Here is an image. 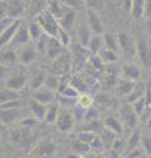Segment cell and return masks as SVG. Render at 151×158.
I'll return each instance as SVG.
<instances>
[{
	"mask_svg": "<svg viewBox=\"0 0 151 158\" xmlns=\"http://www.w3.org/2000/svg\"><path fill=\"white\" fill-rule=\"evenodd\" d=\"M37 21L41 24L43 32H45L47 36L55 37V38L58 37V33H59V31H61V24H59V21H58V19L53 16L47 9L38 15Z\"/></svg>",
	"mask_w": 151,
	"mask_h": 158,
	"instance_id": "cell-1",
	"label": "cell"
},
{
	"mask_svg": "<svg viewBox=\"0 0 151 158\" xmlns=\"http://www.w3.org/2000/svg\"><path fill=\"white\" fill-rule=\"evenodd\" d=\"M120 120L122 123L124 128L128 129H134L138 124V115L135 113L133 106H130L129 103L121 106L120 108Z\"/></svg>",
	"mask_w": 151,
	"mask_h": 158,
	"instance_id": "cell-2",
	"label": "cell"
},
{
	"mask_svg": "<svg viewBox=\"0 0 151 158\" xmlns=\"http://www.w3.org/2000/svg\"><path fill=\"white\" fill-rule=\"evenodd\" d=\"M87 23H88V25L93 34H101L104 32L101 19L95 9H91V8L87 9Z\"/></svg>",
	"mask_w": 151,
	"mask_h": 158,
	"instance_id": "cell-3",
	"label": "cell"
},
{
	"mask_svg": "<svg viewBox=\"0 0 151 158\" xmlns=\"http://www.w3.org/2000/svg\"><path fill=\"white\" fill-rule=\"evenodd\" d=\"M55 125L58 128V131L61 132H69L72 127H74V117H72L71 113L67 110H62L59 112V116H58Z\"/></svg>",
	"mask_w": 151,
	"mask_h": 158,
	"instance_id": "cell-4",
	"label": "cell"
},
{
	"mask_svg": "<svg viewBox=\"0 0 151 158\" xmlns=\"http://www.w3.org/2000/svg\"><path fill=\"white\" fill-rule=\"evenodd\" d=\"M79 140L85 142L92 149H101V148H103V141H101L100 136H97V133H95V132L83 131L79 135Z\"/></svg>",
	"mask_w": 151,
	"mask_h": 158,
	"instance_id": "cell-5",
	"label": "cell"
},
{
	"mask_svg": "<svg viewBox=\"0 0 151 158\" xmlns=\"http://www.w3.org/2000/svg\"><path fill=\"white\" fill-rule=\"evenodd\" d=\"M137 52L141 62H142V66L149 69L151 66V48L147 45V42L139 41L137 44Z\"/></svg>",
	"mask_w": 151,
	"mask_h": 158,
	"instance_id": "cell-6",
	"label": "cell"
},
{
	"mask_svg": "<svg viewBox=\"0 0 151 158\" xmlns=\"http://www.w3.org/2000/svg\"><path fill=\"white\" fill-rule=\"evenodd\" d=\"M21 24H22V21L20 19H17L11 27H8L6 31L2 32V34H0V44H2V46H6L8 44L12 42L14 34H16V32L18 31V28H20Z\"/></svg>",
	"mask_w": 151,
	"mask_h": 158,
	"instance_id": "cell-7",
	"label": "cell"
},
{
	"mask_svg": "<svg viewBox=\"0 0 151 158\" xmlns=\"http://www.w3.org/2000/svg\"><path fill=\"white\" fill-rule=\"evenodd\" d=\"M33 99L37 102H40L42 103V104H51L53 102H54V99H55V95H54V92H53L51 90H49V88H46L45 86L41 87V88H38V90H36L34 92H33Z\"/></svg>",
	"mask_w": 151,
	"mask_h": 158,
	"instance_id": "cell-8",
	"label": "cell"
},
{
	"mask_svg": "<svg viewBox=\"0 0 151 158\" xmlns=\"http://www.w3.org/2000/svg\"><path fill=\"white\" fill-rule=\"evenodd\" d=\"M77 40H79V44L81 46H88V44L91 41V38L93 37V33H92L91 28L88 25V23L87 21H83L80 23L79 28H77Z\"/></svg>",
	"mask_w": 151,
	"mask_h": 158,
	"instance_id": "cell-9",
	"label": "cell"
},
{
	"mask_svg": "<svg viewBox=\"0 0 151 158\" xmlns=\"http://www.w3.org/2000/svg\"><path fill=\"white\" fill-rule=\"evenodd\" d=\"M117 37H118V44H120V48L122 49V52L126 56H131L135 49H137V45L131 41L130 36L128 33H120Z\"/></svg>",
	"mask_w": 151,
	"mask_h": 158,
	"instance_id": "cell-10",
	"label": "cell"
},
{
	"mask_svg": "<svg viewBox=\"0 0 151 158\" xmlns=\"http://www.w3.org/2000/svg\"><path fill=\"white\" fill-rule=\"evenodd\" d=\"M25 83H26L25 75H22V74H14V75L9 77L6 81L4 87H8V88H11V90H14V91H18L25 86Z\"/></svg>",
	"mask_w": 151,
	"mask_h": 158,
	"instance_id": "cell-11",
	"label": "cell"
},
{
	"mask_svg": "<svg viewBox=\"0 0 151 158\" xmlns=\"http://www.w3.org/2000/svg\"><path fill=\"white\" fill-rule=\"evenodd\" d=\"M63 46L62 44L59 42V40L55 38V37H50V40H49V44H47V52L46 54L50 58H58L61 56V54H63Z\"/></svg>",
	"mask_w": 151,
	"mask_h": 158,
	"instance_id": "cell-12",
	"label": "cell"
},
{
	"mask_svg": "<svg viewBox=\"0 0 151 158\" xmlns=\"http://www.w3.org/2000/svg\"><path fill=\"white\" fill-rule=\"evenodd\" d=\"M29 40H30L29 28L25 27L24 24H21L20 28H18V31L16 32V34H14L12 42L14 44V45H22V46H25V45H28Z\"/></svg>",
	"mask_w": 151,
	"mask_h": 158,
	"instance_id": "cell-13",
	"label": "cell"
},
{
	"mask_svg": "<svg viewBox=\"0 0 151 158\" xmlns=\"http://www.w3.org/2000/svg\"><path fill=\"white\" fill-rule=\"evenodd\" d=\"M104 125H105L106 129H109L110 132H113L116 136H118V135H121V133L124 132V125H122V123H121L120 118H117V117H114V116H108V117H105Z\"/></svg>",
	"mask_w": 151,
	"mask_h": 158,
	"instance_id": "cell-14",
	"label": "cell"
},
{
	"mask_svg": "<svg viewBox=\"0 0 151 158\" xmlns=\"http://www.w3.org/2000/svg\"><path fill=\"white\" fill-rule=\"evenodd\" d=\"M37 156L41 158H50L55 153V146L51 141H42L37 148Z\"/></svg>",
	"mask_w": 151,
	"mask_h": 158,
	"instance_id": "cell-15",
	"label": "cell"
},
{
	"mask_svg": "<svg viewBox=\"0 0 151 158\" xmlns=\"http://www.w3.org/2000/svg\"><path fill=\"white\" fill-rule=\"evenodd\" d=\"M69 9H70V8L65 7V6H63V4L59 2V0H53V2L50 3V7H49L47 11L50 12L54 17H57L58 21H59V20H61L63 16H65L67 12H69Z\"/></svg>",
	"mask_w": 151,
	"mask_h": 158,
	"instance_id": "cell-16",
	"label": "cell"
},
{
	"mask_svg": "<svg viewBox=\"0 0 151 158\" xmlns=\"http://www.w3.org/2000/svg\"><path fill=\"white\" fill-rule=\"evenodd\" d=\"M137 83L134 81H129V79H121L118 82V87H117V94L120 96H129L131 92L134 91Z\"/></svg>",
	"mask_w": 151,
	"mask_h": 158,
	"instance_id": "cell-17",
	"label": "cell"
},
{
	"mask_svg": "<svg viewBox=\"0 0 151 158\" xmlns=\"http://www.w3.org/2000/svg\"><path fill=\"white\" fill-rule=\"evenodd\" d=\"M47 111H49V107L46 104H42V103L37 102V100L32 102V112H33V115H34V117L38 121L45 120L46 115H47Z\"/></svg>",
	"mask_w": 151,
	"mask_h": 158,
	"instance_id": "cell-18",
	"label": "cell"
},
{
	"mask_svg": "<svg viewBox=\"0 0 151 158\" xmlns=\"http://www.w3.org/2000/svg\"><path fill=\"white\" fill-rule=\"evenodd\" d=\"M122 77L124 79H129V81H137L141 77V71L137 66L130 65V63H126L122 66Z\"/></svg>",
	"mask_w": 151,
	"mask_h": 158,
	"instance_id": "cell-19",
	"label": "cell"
},
{
	"mask_svg": "<svg viewBox=\"0 0 151 158\" xmlns=\"http://www.w3.org/2000/svg\"><path fill=\"white\" fill-rule=\"evenodd\" d=\"M105 45V41H104V37L101 34H93V37L91 38V41L88 44V49L91 53L97 54L103 50V48Z\"/></svg>",
	"mask_w": 151,
	"mask_h": 158,
	"instance_id": "cell-20",
	"label": "cell"
},
{
	"mask_svg": "<svg viewBox=\"0 0 151 158\" xmlns=\"http://www.w3.org/2000/svg\"><path fill=\"white\" fill-rule=\"evenodd\" d=\"M34 58H36V50H34V48L30 46V45L22 46L21 52H20V61L22 63L29 65V63H32L33 61H34Z\"/></svg>",
	"mask_w": 151,
	"mask_h": 158,
	"instance_id": "cell-21",
	"label": "cell"
},
{
	"mask_svg": "<svg viewBox=\"0 0 151 158\" xmlns=\"http://www.w3.org/2000/svg\"><path fill=\"white\" fill-rule=\"evenodd\" d=\"M75 15L76 12L74 9H69V12H67L65 16H63L61 20H59V24L63 29H66V31H70V29L74 27V23H75Z\"/></svg>",
	"mask_w": 151,
	"mask_h": 158,
	"instance_id": "cell-22",
	"label": "cell"
},
{
	"mask_svg": "<svg viewBox=\"0 0 151 158\" xmlns=\"http://www.w3.org/2000/svg\"><path fill=\"white\" fill-rule=\"evenodd\" d=\"M146 92H147V90H146L145 85L139 83V85L135 86L134 91L128 96V102H129V103H135L137 100H139V99L145 98V96H146Z\"/></svg>",
	"mask_w": 151,
	"mask_h": 158,
	"instance_id": "cell-23",
	"label": "cell"
},
{
	"mask_svg": "<svg viewBox=\"0 0 151 158\" xmlns=\"http://www.w3.org/2000/svg\"><path fill=\"white\" fill-rule=\"evenodd\" d=\"M145 6H146V0H133L131 4V15L134 19H141L143 17V12H145Z\"/></svg>",
	"mask_w": 151,
	"mask_h": 158,
	"instance_id": "cell-24",
	"label": "cell"
},
{
	"mask_svg": "<svg viewBox=\"0 0 151 158\" xmlns=\"http://www.w3.org/2000/svg\"><path fill=\"white\" fill-rule=\"evenodd\" d=\"M28 28H29V34H30V38L34 40V41H38V40L42 37V34L45 33V32H43V29H42V27H41V24L38 21H32L28 25Z\"/></svg>",
	"mask_w": 151,
	"mask_h": 158,
	"instance_id": "cell-25",
	"label": "cell"
},
{
	"mask_svg": "<svg viewBox=\"0 0 151 158\" xmlns=\"http://www.w3.org/2000/svg\"><path fill=\"white\" fill-rule=\"evenodd\" d=\"M17 117H18V108L2 110V123L3 124H11Z\"/></svg>",
	"mask_w": 151,
	"mask_h": 158,
	"instance_id": "cell-26",
	"label": "cell"
},
{
	"mask_svg": "<svg viewBox=\"0 0 151 158\" xmlns=\"http://www.w3.org/2000/svg\"><path fill=\"white\" fill-rule=\"evenodd\" d=\"M0 99H2V104H4V103L17 100L18 94H17V91L11 90V88H8V87H3L2 88V94H0Z\"/></svg>",
	"mask_w": 151,
	"mask_h": 158,
	"instance_id": "cell-27",
	"label": "cell"
},
{
	"mask_svg": "<svg viewBox=\"0 0 151 158\" xmlns=\"http://www.w3.org/2000/svg\"><path fill=\"white\" fill-rule=\"evenodd\" d=\"M139 142H142V137H141V133L139 131H134L133 135L130 136L128 144H126V149L128 152H131V150H135L139 148Z\"/></svg>",
	"mask_w": 151,
	"mask_h": 158,
	"instance_id": "cell-28",
	"label": "cell"
},
{
	"mask_svg": "<svg viewBox=\"0 0 151 158\" xmlns=\"http://www.w3.org/2000/svg\"><path fill=\"white\" fill-rule=\"evenodd\" d=\"M99 57L101 58L103 62H108V63H112V62H116L117 61V54L114 50H110V49H103L100 53H99Z\"/></svg>",
	"mask_w": 151,
	"mask_h": 158,
	"instance_id": "cell-29",
	"label": "cell"
},
{
	"mask_svg": "<svg viewBox=\"0 0 151 158\" xmlns=\"http://www.w3.org/2000/svg\"><path fill=\"white\" fill-rule=\"evenodd\" d=\"M17 62V54L13 50H6L2 53V65H13Z\"/></svg>",
	"mask_w": 151,
	"mask_h": 158,
	"instance_id": "cell-30",
	"label": "cell"
},
{
	"mask_svg": "<svg viewBox=\"0 0 151 158\" xmlns=\"http://www.w3.org/2000/svg\"><path fill=\"white\" fill-rule=\"evenodd\" d=\"M59 112H61V110L57 106L49 107V111H47V115H46L45 121L47 123V124H55L57 118H58V116H59Z\"/></svg>",
	"mask_w": 151,
	"mask_h": 158,
	"instance_id": "cell-31",
	"label": "cell"
},
{
	"mask_svg": "<svg viewBox=\"0 0 151 158\" xmlns=\"http://www.w3.org/2000/svg\"><path fill=\"white\" fill-rule=\"evenodd\" d=\"M104 41H105V45L106 49H110V50H117V48L120 46L118 44V37L113 36V34H105L104 36Z\"/></svg>",
	"mask_w": 151,
	"mask_h": 158,
	"instance_id": "cell-32",
	"label": "cell"
},
{
	"mask_svg": "<svg viewBox=\"0 0 151 158\" xmlns=\"http://www.w3.org/2000/svg\"><path fill=\"white\" fill-rule=\"evenodd\" d=\"M92 103H93L92 96L88 95V94H81V95H79V98H77V106L83 108V110H88L92 106Z\"/></svg>",
	"mask_w": 151,
	"mask_h": 158,
	"instance_id": "cell-33",
	"label": "cell"
},
{
	"mask_svg": "<svg viewBox=\"0 0 151 158\" xmlns=\"http://www.w3.org/2000/svg\"><path fill=\"white\" fill-rule=\"evenodd\" d=\"M59 2L63 4L65 7L70 8V9H81L84 8L85 6V2L84 0H59Z\"/></svg>",
	"mask_w": 151,
	"mask_h": 158,
	"instance_id": "cell-34",
	"label": "cell"
},
{
	"mask_svg": "<svg viewBox=\"0 0 151 158\" xmlns=\"http://www.w3.org/2000/svg\"><path fill=\"white\" fill-rule=\"evenodd\" d=\"M133 108H134V111L135 113L138 115V117H141L143 115V112L146 111V108H147V102H146V98H142V99H139V100H137L135 103H133Z\"/></svg>",
	"mask_w": 151,
	"mask_h": 158,
	"instance_id": "cell-35",
	"label": "cell"
},
{
	"mask_svg": "<svg viewBox=\"0 0 151 158\" xmlns=\"http://www.w3.org/2000/svg\"><path fill=\"white\" fill-rule=\"evenodd\" d=\"M45 87L54 92L55 90H58V88H61L59 87V79L54 75H49L45 81Z\"/></svg>",
	"mask_w": 151,
	"mask_h": 158,
	"instance_id": "cell-36",
	"label": "cell"
},
{
	"mask_svg": "<svg viewBox=\"0 0 151 158\" xmlns=\"http://www.w3.org/2000/svg\"><path fill=\"white\" fill-rule=\"evenodd\" d=\"M46 75L43 73H40L38 75H36L34 78H33V81H32V88L33 90H38V88H41L45 86V81H46Z\"/></svg>",
	"mask_w": 151,
	"mask_h": 158,
	"instance_id": "cell-37",
	"label": "cell"
},
{
	"mask_svg": "<svg viewBox=\"0 0 151 158\" xmlns=\"http://www.w3.org/2000/svg\"><path fill=\"white\" fill-rule=\"evenodd\" d=\"M61 96L70 98V99H77L79 98V91L74 86H67L61 91Z\"/></svg>",
	"mask_w": 151,
	"mask_h": 158,
	"instance_id": "cell-38",
	"label": "cell"
},
{
	"mask_svg": "<svg viewBox=\"0 0 151 158\" xmlns=\"http://www.w3.org/2000/svg\"><path fill=\"white\" fill-rule=\"evenodd\" d=\"M110 149H112V152H113L114 154H120V153H122L126 149L125 142L122 140H118V138H116V141L113 142V145L110 146Z\"/></svg>",
	"mask_w": 151,
	"mask_h": 158,
	"instance_id": "cell-39",
	"label": "cell"
},
{
	"mask_svg": "<svg viewBox=\"0 0 151 158\" xmlns=\"http://www.w3.org/2000/svg\"><path fill=\"white\" fill-rule=\"evenodd\" d=\"M57 38L59 40V42L62 44L63 46H67L70 44V36H69V33H67L66 29H63L62 27H61V31H59V33H58V37Z\"/></svg>",
	"mask_w": 151,
	"mask_h": 158,
	"instance_id": "cell-40",
	"label": "cell"
},
{
	"mask_svg": "<svg viewBox=\"0 0 151 158\" xmlns=\"http://www.w3.org/2000/svg\"><path fill=\"white\" fill-rule=\"evenodd\" d=\"M85 4L88 6L91 9H99V8H103L104 4L106 3V0H84Z\"/></svg>",
	"mask_w": 151,
	"mask_h": 158,
	"instance_id": "cell-41",
	"label": "cell"
},
{
	"mask_svg": "<svg viewBox=\"0 0 151 158\" xmlns=\"http://www.w3.org/2000/svg\"><path fill=\"white\" fill-rule=\"evenodd\" d=\"M89 149H91V148L87 145L85 142H83V141H80V140L74 145V150H75L76 153H79V154H84V153H87Z\"/></svg>",
	"mask_w": 151,
	"mask_h": 158,
	"instance_id": "cell-42",
	"label": "cell"
},
{
	"mask_svg": "<svg viewBox=\"0 0 151 158\" xmlns=\"http://www.w3.org/2000/svg\"><path fill=\"white\" fill-rule=\"evenodd\" d=\"M142 149L147 156H151V136L142 137Z\"/></svg>",
	"mask_w": 151,
	"mask_h": 158,
	"instance_id": "cell-43",
	"label": "cell"
},
{
	"mask_svg": "<svg viewBox=\"0 0 151 158\" xmlns=\"http://www.w3.org/2000/svg\"><path fill=\"white\" fill-rule=\"evenodd\" d=\"M20 107H21V102L17 99V100H13V102L2 104V110H12V108H20Z\"/></svg>",
	"mask_w": 151,
	"mask_h": 158,
	"instance_id": "cell-44",
	"label": "cell"
},
{
	"mask_svg": "<svg viewBox=\"0 0 151 158\" xmlns=\"http://www.w3.org/2000/svg\"><path fill=\"white\" fill-rule=\"evenodd\" d=\"M59 103L62 106L66 107H71L77 103V99H70V98H65V96H59Z\"/></svg>",
	"mask_w": 151,
	"mask_h": 158,
	"instance_id": "cell-45",
	"label": "cell"
},
{
	"mask_svg": "<svg viewBox=\"0 0 151 158\" xmlns=\"http://www.w3.org/2000/svg\"><path fill=\"white\" fill-rule=\"evenodd\" d=\"M143 17L146 19V21H147V20H151V0H146Z\"/></svg>",
	"mask_w": 151,
	"mask_h": 158,
	"instance_id": "cell-46",
	"label": "cell"
},
{
	"mask_svg": "<svg viewBox=\"0 0 151 158\" xmlns=\"http://www.w3.org/2000/svg\"><path fill=\"white\" fill-rule=\"evenodd\" d=\"M131 4H133V0H124V8L125 11H131Z\"/></svg>",
	"mask_w": 151,
	"mask_h": 158,
	"instance_id": "cell-47",
	"label": "cell"
},
{
	"mask_svg": "<svg viewBox=\"0 0 151 158\" xmlns=\"http://www.w3.org/2000/svg\"><path fill=\"white\" fill-rule=\"evenodd\" d=\"M36 120L34 118H26V120H22V125H34Z\"/></svg>",
	"mask_w": 151,
	"mask_h": 158,
	"instance_id": "cell-48",
	"label": "cell"
},
{
	"mask_svg": "<svg viewBox=\"0 0 151 158\" xmlns=\"http://www.w3.org/2000/svg\"><path fill=\"white\" fill-rule=\"evenodd\" d=\"M146 31H147L149 37L151 38V20H147V21H146Z\"/></svg>",
	"mask_w": 151,
	"mask_h": 158,
	"instance_id": "cell-49",
	"label": "cell"
},
{
	"mask_svg": "<svg viewBox=\"0 0 151 158\" xmlns=\"http://www.w3.org/2000/svg\"><path fill=\"white\" fill-rule=\"evenodd\" d=\"M146 125H147V128H149V129L151 131V116H150V118L147 120V123H146Z\"/></svg>",
	"mask_w": 151,
	"mask_h": 158,
	"instance_id": "cell-50",
	"label": "cell"
},
{
	"mask_svg": "<svg viewBox=\"0 0 151 158\" xmlns=\"http://www.w3.org/2000/svg\"><path fill=\"white\" fill-rule=\"evenodd\" d=\"M88 158H95V157H93V156H89V157H88Z\"/></svg>",
	"mask_w": 151,
	"mask_h": 158,
	"instance_id": "cell-51",
	"label": "cell"
},
{
	"mask_svg": "<svg viewBox=\"0 0 151 158\" xmlns=\"http://www.w3.org/2000/svg\"><path fill=\"white\" fill-rule=\"evenodd\" d=\"M139 158H146V157H145V156H143V157H139Z\"/></svg>",
	"mask_w": 151,
	"mask_h": 158,
	"instance_id": "cell-52",
	"label": "cell"
},
{
	"mask_svg": "<svg viewBox=\"0 0 151 158\" xmlns=\"http://www.w3.org/2000/svg\"><path fill=\"white\" fill-rule=\"evenodd\" d=\"M150 157H151V156H150Z\"/></svg>",
	"mask_w": 151,
	"mask_h": 158,
	"instance_id": "cell-53",
	"label": "cell"
}]
</instances>
